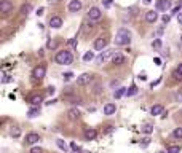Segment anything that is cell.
Listing matches in <instances>:
<instances>
[{"label":"cell","instance_id":"6da1fadb","mask_svg":"<svg viewBox=\"0 0 182 153\" xmlns=\"http://www.w3.org/2000/svg\"><path fill=\"white\" fill-rule=\"evenodd\" d=\"M113 41H115V45H118V46H126V45L131 43V34L128 29L121 27L120 31L117 32V35H115V38H113Z\"/></svg>","mask_w":182,"mask_h":153},{"label":"cell","instance_id":"7a4b0ae2","mask_svg":"<svg viewBox=\"0 0 182 153\" xmlns=\"http://www.w3.org/2000/svg\"><path fill=\"white\" fill-rule=\"evenodd\" d=\"M72 61H74V56H72V53L67 51V50L58 51L56 56H55V62L59 65H69V64H72Z\"/></svg>","mask_w":182,"mask_h":153},{"label":"cell","instance_id":"3957f363","mask_svg":"<svg viewBox=\"0 0 182 153\" xmlns=\"http://www.w3.org/2000/svg\"><path fill=\"white\" fill-rule=\"evenodd\" d=\"M117 51H113V50H106V51H101V54L96 58V62H97V65H102V64H106L107 61H109L110 58H113V54H115Z\"/></svg>","mask_w":182,"mask_h":153},{"label":"cell","instance_id":"277c9868","mask_svg":"<svg viewBox=\"0 0 182 153\" xmlns=\"http://www.w3.org/2000/svg\"><path fill=\"white\" fill-rule=\"evenodd\" d=\"M45 73H46V67H45V65H37V67L32 70V77H34V80H42L45 77Z\"/></svg>","mask_w":182,"mask_h":153},{"label":"cell","instance_id":"5b68a950","mask_svg":"<svg viewBox=\"0 0 182 153\" xmlns=\"http://www.w3.org/2000/svg\"><path fill=\"white\" fill-rule=\"evenodd\" d=\"M169 8H171L169 0H157V3H155V10L157 11H168Z\"/></svg>","mask_w":182,"mask_h":153},{"label":"cell","instance_id":"8992f818","mask_svg":"<svg viewBox=\"0 0 182 153\" xmlns=\"http://www.w3.org/2000/svg\"><path fill=\"white\" fill-rule=\"evenodd\" d=\"M91 82H93V75H91V73H82L78 78H77V83H78L80 86L89 85Z\"/></svg>","mask_w":182,"mask_h":153},{"label":"cell","instance_id":"52a82bcc","mask_svg":"<svg viewBox=\"0 0 182 153\" xmlns=\"http://www.w3.org/2000/svg\"><path fill=\"white\" fill-rule=\"evenodd\" d=\"M101 16H102V13H101V10L97 7H91L88 10V18L91 21H97V19H101Z\"/></svg>","mask_w":182,"mask_h":153},{"label":"cell","instance_id":"ba28073f","mask_svg":"<svg viewBox=\"0 0 182 153\" xmlns=\"http://www.w3.org/2000/svg\"><path fill=\"white\" fill-rule=\"evenodd\" d=\"M107 43H109V40H107L106 37L96 38V41H94V50L96 51H104V48L107 46Z\"/></svg>","mask_w":182,"mask_h":153},{"label":"cell","instance_id":"9c48e42d","mask_svg":"<svg viewBox=\"0 0 182 153\" xmlns=\"http://www.w3.org/2000/svg\"><path fill=\"white\" fill-rule=\"evenodd\" d=\"M82 10V2L80 0H70L69 2V11L70 13H78Z\"/></svg>","mask_w":182,"mask_h":153},{"label":"cell","instance_id":"30bf717a","mask_svg":"<svg viewBox=\"0 0 182 153\" xmlns=\"http://www.w3.org/2000/svg\"><path fill=\"white\" fill-rule=\"evenodd\" d=\"M157 19H158L157 10H150V11H147V13H145V21H147V22L153 24V22H157Z\"/></svg>","mask_w":182,"mask_h":153},{"label":"cell","instance_id":"8fae6325","mask_svg":"<svg viewBox=\"0 0 182 153\" xmlns=\"http://www.w3.org/2000/svg\"><path fill=\"white\" fill-rule=\"evenodd\" d=\"M50 27L51 29H61L62 27V19L59 16H53L50 19Z\"/></svg>","mask_w":182,"mask_h":153},{"label":"cell","instance_id":"7c38bea8","mask_svg":"<svg viewBox=\"0 0 182 153\" xmlns=\"http://www.w3.org/2000/svg\"><path fill=\"white\" fill-rule=\"evenodd\" d=\"M13 10V5H11L10 0H2V3H0V11L2 13H10Z\"/></svg>","mask_w":182,"mask_h":153},{"label":"cell","instance_id":"4fadbf2b","mask_svg":"<svg viewBox=\"0 0 182 153\" xmlns=\"http://www.w3.org/2000/svg\"><path fill=\"white\" fill-rule=\"evenodd\" d=\"M42 102H43V97H42L40 94H34V96H31V97H29V104H31V105H34V107H38Z\"/></svg>","mask_w":182,"mask_h":153},{"label":"cell","instance_id":"5bb4252c","mask_svg":"<svg viewBox=\"0 0 182 153\" xmlns=\"http://www.w3.org/2000/svg\"><path fill=\"white\" fill-rule=\"evenodd\" d=\"M115 112H117V105H115V104L110 102V104H106V105H104V115H113Z\"/></svg>","mask_w":182,"mask_h":153},{"label":"cell","instance_id":"9a60e30c","mask_svg":"<svg viewBox=\"0 0 182 153\" xmlns=\"http://www.w3.org/2000/svg\"><path fill=\"white\" fill-rule=\"evenodd\" d=\"M67 115H69V120H72V121H77V120L82 116V113H80L78 109H70L69 112H67Z\"/></svg>","mask_w":182,"mask_h":153},{"label":"cell","instance_id":"2e32d148","mask_svg":"<svg viewBox=\"0 0 182 153\" xmlns=\"http://www.w3.org/2000/svg\"><path fill=\"white\" fill-rule=\"evenodd\" d=\"M38 140H40V136H38L37 133H29L27 136H26V142L27 143H37Z\"/></svg>","mask_w":182,"mask_h":153},{"label":"cell","instance_id":"e0dca14e","mask_svg":"<svg viewBox=\"0 0 182 153\" xmlns=\"http://www.w3.org/2000/svg\"><path fill=\"white\" fill-rule=\"evenodd\" d=\"M163 112H165V107H163L162 104H157V105H153V107L150 109V115H153V116L162 115Z\"/></svg>","mask_w":182,"mask_h":153},{"label":"cell","instance_id":"ac0fdd59","mask_svg":"<svg viewBox=\"0 0 182 153\" xmlns=\"http://www.w3.org/2000/svg\"><path fill=\"white\" fill-rule=\"evenodd\" d=\"M112 62L115 65H121L125 62V56L121 54V53H115V54H113V58H112Z\"/></svg>","mask_w":182,"mask_h":153},{"label":"cell","instance_id":"d6986e66","mask_svg":"<svg viewBox=\"0 0 182 153\" xmlns=\"http://www.w3.org/2000/svg\"><path fill=\"white\" fill-rule=\"evenodd\" d=\"M96 137H97V131L96 129H91V128H89V129L85 131V139L86 140H94Z\"/></svg>","mask_w":182,"mask_h":153},{"label":"cell","instance_id":"ffe728a7","mask_svg":"<svg viewBox=\"0 0 182 153\" xmlns=\"http://www.w3.org/2000/svg\"><path fill=\"white\" fill-rule=\"evenodd\" d=\"M32 10H34V7H32L31 3H24L22 7H21V13L24 14V16H27L29 13H32Z\"/></svg>","mask_w":182,"mask_h":153},{"label":"cell","instance_id":"44dd1931","mask_svg":"<svg viewBox=\"0 0 182 153\" xmlns=\"http://www.w3.org/2000/svg\"><path fill=\"white\" fill-rule=\"evenodd\" d=\"M126 91H128L126 88H118V89H115V92H113V97H115V99H120L121 96L126 94Z\"/></svg>","mask_w":182,"mask_h":153},{"label":"cell","instance_id":"7402d4cb","mask_svg":"<svg viewBox=\"0 0 182 153\" xmlns=\"http://www.w3.org/2000/svg\"><path fill=\"white\" fill-rule=\"evenodd\" d=\"M38 115H40V109H38V107H34V109H31L27 112L29 118H35V116H38Z\"/></svg>","mask_w":182,"mask_h":153},{"label":"cell","instance_id":"603a6c76","mask_svg":"<svg viewBox=\"0 0 182 153\" xmlns=\"http://www.w3.org/2000/svg\"><path fill=\"white\" fill-rule=\"evenodd\" d=\"M94 59V53L93 51H86L85 54H83V61L85 62H89V61H93Z\"/></svg>","mask_w":182,"mask_h":153},{"label":"cell","instance_id":"cb8c5ba5","mask_svg":"<svg viewBox=\"0 0 182 153\" xmlns=\"http://www.w3.org/2000/svg\"><path fill=\"white\" fill-rule=\"evenodd\" d=\"M152 131H153V126H152L150 123H147V124L142 126V133H145V134H152Z\"/></svg>","mask_w":182,"mask_h":153},{"label":"cell","instance_id":"d4e9b609","mask_svg":"<svg viewBox=\"0 0 182 153\" xmlns=\"http://www.w3.org/2000/svg\"><path fill=\"white\" fill-rule=\"evenodd\" d=\"M56 46H58V41L53 40V38H50V40L46 41V48H48V50H55Z\"/></svg>","mask_w":182,"mask_h":153},{"label":"cell","instance_id":"484cf974","mask_svg":"<svg viewBox=\"0 0 182 153\" xmlns=\"http://www.w3.org/2000/svg\"><path fill=\"white\" fill-rule=\"evenodd\" d=\"M134 94H138V86H136V85H133V86H131V88L126 91V96H130V97H131V96H134Z\"/></svg>","mask_w":182,"mask_h":153},{"label":"cell","instance_id":"4316f807","mask_svg":"<svg viewBox=\"0 0 182 153\" xmlns=\"http://www.w3.org/2000/svg\"><path fill=\"white\" fill-rule=\"evenodd\" d=\"M152 48H153V50H160V48H162V40H160V38H155V40L152 41Z\"/></svg>","mask_w":182,"mask_h":153},{"label":"cell","instance_id":"83f0119b","mask_svg":"<svg viewBox=\"0 0 182 153\" xmlns=\"http://www.w3.org/2000/svg\"><path fill=\"white\" fill-rule=\"evenodd\" d=\"M56 143H58V147L61 150H64V152H67V148H69V147L64 143V140H62V139H58V140H56Z\"/></svg>","mask_w":182,"mask_h":153},{"label":"cell","instance_id":"f1b7e54d","mask_svg":"<svg viewBox=\"0 0 182 153\" xmlns=\"http://www.w3.org/2000/svg\"><path fill=\"white\" fill-rule=\"evenodd\" d=\"M172 136H174L176 139H182V128H176V129L172 131Z\"/></svg>","mask_w":182,"mask_h":153},{"label":"cell","instance_id":"f546056e","mask_svg":"<svg viewBox=\"0 0 182 153\" xmlns=\"http://www.w3.org/2000/svg\"><path fill=\"white\" fill-rule=\"evenodd\" d=\"M168 152L169 153H181V147L179 145H171V147H168Z\"/></svg>","mask_w":182,"mask_h":153},{"label":"cell","instance_id":"4dcf8cb0","mask_svg":"<svg viewBox=\"0 0 182 153\" xmlns=\"http://www.w3.org/2000/svg\"><path fill=\"white\" fill-rule=\"evenodd\" d=\"M62 78H64V82H70V80L74 78V73H72V72H67V73L62 75Z\"/></svg>","mask_w":182,"mask_h":153},{"label":"cell","instance_id":"1f68e13d","mask_svg":"<svg viewBox=\"0 0 182 153\" xmlns=\"http://www.w3.org/2000/svg\"><path fill=\"white\" fill-rule=\"evenodd\" d=\"M181 8H182V2H179V3H177V7H176V8H172V14H179Z\"/></svg>","mask_w":182,"mask_h":153},{"label":"cell","instance_id":"d6a6232c","mask_svg":"<svg viewBox=\"0 0 182 153\" xmlns=\"http://www.w3.org/2000/svg\"><path fill=\"white\" fill-rule=\"evenodd\" d=\"M162 21H163V24H169V21H171V16H169V14H165V16L162 18Z\"/></svg>","mask_w":182,"mask_h":153},{"label":"cell","instance_id":"836d02e7","mask_svg":"<svg viewBox=\"0 0 182 153\" xmlns=\"http://www.w3.org/2000/svg\"><path fill=\"white\" fill-rule=\"evenodd\" d=\"M149 143H150V139H149V137H145V139L141 140V147H147Z\"/></svg>","mask_w":182,"mask_h":153},{"label":"cell","instance_id":"e575fe53","mask_svg":"<svg viewBox=\"0 0 182 153\" xmlns=\"http://www.w3.org/2000/svg\"><path fill=\"white\" fill-rule=\"evenodd\" d=\"M29 153H43V150H42L40 147H34V148H31Z\"/></svg>","mask_w":182,"mask_h":153},{"label":"cell","instance_id":"d590c367","mask_svg":"<svg viewBox=\"0 0 182 153\" xmlns=\"http://www.w3.org/2000/svg\"><path fill=\"white\" fill-rule=\"evenodd\" d=\"M69 45L72 48H77V37H74V38H70V41H69Z\"/></svg>","mask_w":182,"mask_h":153},{"label":"cell","instance_id":"8d00e7d4","mask_svg":"<svg viewBox=\"0 0 182 153\" xmlns=\"http://www.w3.org/2000/svg\"><path fill=\"white\" fill-rule=\"evenodd\" d=\"M112 2H113V0H102V5H104L106 8H109L110 5H112Z\"/></svg>","mask_w":182,"mask_h":153},{"label":"cell","instance_id":"74e56055","mask_svg":"<svg viewBox=\"0 0 182 153\" xmlns=\"http://www.w3.org/2000/svg\"><path fill=\"white\" fill-rule=\"evenodd\" d=\"M11 78H10V75H3V78H2V83H10Z\"/></svg>","mask_w":182,"mask_h":153},{"label":"cell","instance_id":"f35d334b","mask_svg":"<svg viewBox=\"0 0 182 153\" xmlns=\"http://www.w3.org/2000/svg\"><path fill=\"white\" fill-rule=\"evenodd\" d=\"M172 77H174V78H176V80H182V75H181V73H179V72H177V70H174V73H172Z\"/></svg>","mask_w":182,"mask_h":153},{"label":"cell","instance_id":"ab89813d","mask_svg":"<svg viewBox=\"0 0 182 153\" xmlns=\"http://www.w3.org/2000/svg\"><path fill=\"white\" fill-rule=\"evenodd\" d=\"M138 78H139V80H142V82H145V80H147V75H145V73H142V72H141Z\"/></svg>","mask_w":182,"mask_h":153},{"label":"cell","instance_id":"60d3db41","mask_svg":"<svg viewBox=\"0 0 182 153\" xmlns=\"http://www.w3.org/2000/svg\"><path fill=\"white\" fill-rule=\"evenodd\" d=\"M70 148H72L74 152H78V145H77L75 142H72V143H70Z\"/></svg>","mask_w":182,"mask_h":153},{"label":"cell","instance_id":"b9f144b4","mask_svg":"<svg viewBox=\"0 0 182 153\" xmlns=\"http://www.w3.org/2000/svg\"><path fill=\"white\" fill-rule=\"evenodd\" d=\"M160 82H162V77H160V78H158V80H155V82L152 83L150 86H152V88H155V86H157V85H158V83H160Z\"/></svg>","mask_w":182,"mask_h":153},{"label":"cell","instance_id":"7bdbcfd3","mask_svg":"<svg viewBox=\"0 0 182 153\" xmlns=\"http://www.w3.org/2000/svg\"><path fill=\"white\" fill-rule=\"evenodd\" d=\"M46 92H48V94H53V92H55V88H53V86H48V88H46Z\"/></svg>","mask_w":182,"mask_h":153},{"label":"cell","instance_id":"ee69618b","mask_svg":"<svg viewBox=\"0 0 182 153\" xmlns=\"http://www.w3.org/2000/svg\"><path fill=\"white\" fill-rule=\"evenodd\" d=\"M153 62H155L157 65H162V59H160V58H155V59H153Z\"/></svg>","mask_w":182,"mask_h":153},{"label":"cell","instance_id":"f6af8a7d","mask_svg":"<svg viewBox=\"0 0 182 153\" xmlns=\"http://www.w3.org/2000/svg\"><path fill=\"white\" fill-rule=\"evenodd\" d=\"M43 11H45V8H38V10H37V14H38V16H42V14H43Z\"/></svg>","mask_w":182,"mask_h":153},{"label":"cell","instance_id":"bcb514c9","mask_svg":"<svg viewBox=\"0 0 182 153\" xmlns=\"http://www.w3.org/2000/svg\"><path fill=\"white\" fill-rule=\"evenodd\" d=\"M177 22L182 26V13H179V14H177Z\"/></svg>","mask_w":182,"mask_h":153},{"label":"cell","instance_id":"7dc6e473","mask_svg":"<svg viewBox=\"0 0 182 153\" xmlns=\"http://www.w3.org/2000/svg\"><path fill=\"white\" fill-rule=\"evenodd\" d=\"M176 70H177V72H179V73H181V75H182V62H181V64H179V65H177V69H176Z\"/></svg>","mask_w":182,"mask_h":153},{"label":"cell","instance_id":"c3c4849f","mask_svg":"<svg viewBox=\"0 0 182 153\" xmlns=\"http://www.w3.org/2000/svg\"><path fill=\"white\" fill-rule=\"evenodd\" d=\"M13 136H14V137L19 136V129H14V131H13Z\"/></svg>","mask_w":182,"mask_h":153},{"label":"cell","instance_id":"681fc988","mask_svg":"<svg viewBox=\"0 0 182 153\" xmlns=\"http://www.w3.org/2000/svg\"><path fill=\"white\" fill-rule=\"evenodd\" d=\"M112 86H120V82H118V80L117 82H112Z\"/></svg>","mask_w":182,"mask_h":153},{"label":"cell","instance_id":"f907efd6","mask_svg":"<svg viewBox=\"0 0 182 153\" xmlns=\"http://www.w3.org/2000/svg\"><path fill=\"white\" fill-rule=\"evenodd\" d=\"M50 3H55V2H59V0H48Z\"/></svg>","mask_w":182,"mask_h":153},{"label":"cell","instance_id":"816d5d0a","mask_svg":"<svg viewBox=\"0 0 182 153\" xmlns=\"http://www.w3.org/2000/svg\"><path fill=\"white\" fill-rule=\"evenodd\" d=\"M152 0H144V3H150Z\"/></svg>","mask_w":182,"mask_h":153},{"label":"cell","instance_id":"f5cc1de1","mask_svg":"<svg viewBox=\"0 0 182 153\" xmlns=\"http://www.w3.org/2000/svg\"><path fill=\"white\" fill-rule=\"evenodd\" d=\"M160 153H169V152H165V150H162V152H160Z\"/></svg>","mask_w":182,"mask_h":153},{"label":"cell","instance_id":"db71d44e","mask_svg":"<svg viewBox=\"0 0 182 153\" xmlns=\"http://www.w3.org/2000/svg\"><path fill=\"white\" fill-rule=\"evenodd\" d=\"M181 41H182V35H181Z\"/></svg>","mask_w":182,"mask_h":153}]
</instances>
